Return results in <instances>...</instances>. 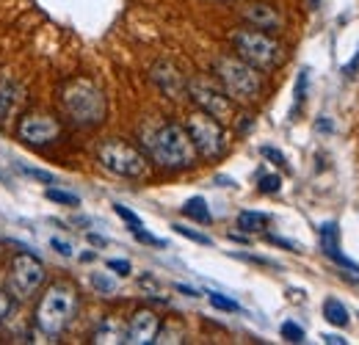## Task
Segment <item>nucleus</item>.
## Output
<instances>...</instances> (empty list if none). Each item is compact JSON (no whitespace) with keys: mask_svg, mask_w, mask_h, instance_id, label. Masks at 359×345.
Segmentation results:
<instances>
[{"mask_svg":"<svg viewBox=\"0 0 359 345\" xmlns=\"http://www.w3.org/2000/svg\"><path fill=\"white\" fill-rule=\"evenodd\" d=\"M78 312V288L67 279L53 282L45 290V296L36 304V329L47 337H58L69 329L72 318Z\"/></svg>","mask_w":359,"mask_h":345,"instance_id":"obj_1","label":"nucleus"},{"mask_svg":"<svg viewBox=\"0 0 359 345\" xmlns=\"http://www.w3.org/2000/svg\"><path fill=\"white\" fill-rule=\"evenodd\" d=\"M147 147H149L152 161L163 169H191L196 163V147H194L188 130L175 122L161 125L149 135Z\"/></svg>","mask_w":359,"mask_h":345,"instance_id":"obj_2","label":"nucleus"},{"mask_svg":"<svg viewBox=\"0 0 359 345\" xmlns=\"http://www.w3.org/2000/svg\"><path fill=\"white\" fill-rule=\"evenodd\" d=\"M61 105L67 116L81 128H94L105 119V97L86 78H75L61 86Z\"/></svg>","mask_w":359,"mask_h":345,"instance_id":"obj_3","label":"nucleus"},{"mask_svg":"<svg viewBox=\"0 0 359 345\" xmlns=\"http://www.w3.org/2000/svg\"><path fill=\"white\" fill-rule=\"evenodd\" d=\"M216 75L224 86L226 97H232L235 102H255L263 91L260 69H255L243 58H232V55L219 58L216 61Z\"/></svg>","mask_w":359,"mask_h":345,"instance_id":"obj_4","label":"nucleus"},{"mask_svg":"<svg viewBox=\"0 0 359 345\" xmlns=\"http://www.w3.org/2000/svg\"><path fill=\"white\" fill-rule=\"evenodd\" d=\"M232 47L238 53V58H243L246 64H252L255 69L269 72L273 67L282 64L285 50L271 34L257 31V28H246V31H235L232 34Z\"/></svg>","mask_w":359,"mask_h":345,"instance_id":"obj_5","label":"nucleus"},{"mask_svg":"<svg viewBox=\"0 0 359 345\" xmlns=\"http://www.w3.org/2000/svg\"><path fill=\"white\" fill-rule=\"evenodd\" d=\"M47 268L45 262L34 255H17L8 262V273H6V293L11 296V302H31L39 288L45 285Z\"/></svg>","mask_w":359,"mask_h":345,"instance_id":"obj_6","label":"nucleus"},{"mask_svg":"<svg viewBox=\"0 0 359 345\" xmlns=\"http://www.w3.org/2000/svg\"><path fill=\"white\" fill-rule=\"evenodd\" d=\"M97 158H100V163H102L105 172L116 174V177H125V180H141V177H147V172H149L147 158L135 147L119 141V138L105 141L100 147Z\"/></svg>","mask_w":359,"mask_h":345,"instance_id":"obj_7","label":"nucleus"},{"mask_svg":"<svg viewBox=\"0 0 359 345\" xmlns=\"http://www.w3.org/2000/svg\"><path fill=\"white\" fill-rule=\"evenodd\" d=\"M185 130H188V135H191V141L196 147V155H202L208 161H216L226 152L224 125L219 119H213L210 114H205V111L191 114Z\"/></svg>","mask_w":359,"mask_h":345,"instance_id":"obj_8","label":"nucleus"},{"mask_svg":"<svg viewBox=\"0 0 359 345\" xmlns=\"http://www.w3.org/2000/svg\"><path fill=\"white\" fill-rule=\"evenodd\" d=\"M188 94H191V100L199 105V111L210 114V116L219 119L222 125L229 122L232 114H235V100L226 97V91H219V88L213 86V83H208V81H191V83H188Z\"/></svg>","mask_w":359,"mask_h":345,"instance_id":"obj_9","label":"nucleus"},{"mask_svg":"<svg viewBox=\"0 0 359 345\" xmlns=\"http://www.w3.org/2000/svg\"><path fill=\"white\" fill-rule=\"evenodd\" d=\"M61 135V125L45 114H28L17 122V138L31 147H47Z\"/></svg>","mask_w":359,"mask_h":345,"instance_id":"obj_10","label":"nucleus"},{"mask_svg":"<svg viewBox=\"0 0 359 345\" xmlns=\"http://www.w3.org/2000/svg\"><path fill=\"white\" fill-rule=\"evenodd\" d=\"M318 238H320V252L332 259L334 265H340V268L351 271L354 282H359V265L351 257H346V255H343V249H340V229H337V224H334V221L320 224V226H318Z\"/></svg>","mask_w":359,"mask_h":345,"instance_id":"obj_11","label":"nucleus"},{"mask_svg":"<svg viewBox=\"0 0 359 345\" xmlns=\"http://www.w3.org/2000/svg\"><path fill=\"white\" fill-rule=\"evenodd\" d=\"M158 332H161V318L152 309H138L128 329H125V343L130 345H149L158 343Z\"/></svg>","mask_w":359,"mask_h":345,"instance_id":"obj_12","label":"nucleus"},{"mask_svg":"<svg viewBox=\"0 0 359 345\" xmlns=\"http://www.w3.org/2000/svg\"><path fill=\"white\" fill-rule=\"evenodd\" d=\"M243 17H246V22L252 25V28H257V31H266V34H271V31H279L282 28V14L273 8V6H269V3H249L246 8H243Z\"/></svg>","mask_w":359,"mask_h":345,"instance_id":"obj_13","label":"nucleus"},{"mask_svg":"<svg viewBox=\"0 0 359 345\" xmlns=\"http://www.w3.org/2000/svg\"><path fill=\"white\" fill-rule=\"evenodd\" d=\"M125 329L128 326H122L116 318H102L100 320V326H97V332H94V337H91V343H102V345H116V343H125Z\"/></svg>","mask_w":359,"mask_h":345,"instance_id":"obj_14","label":"nucleus"},{"mask_svg":"<svg viewBox=\"0 0 359 345\" xmlns=\"http://www.w3.org/2000/svg\"><path fill=\"white\" fill-rule=\"evenodd\" d=\"M20 100H22V88L17 86V81L0 75V119L8 116L20 105Z\"/></svg>","mask_w":359,"mask_h":345,"instance_id":"obj_15","label":"nucleus"},{"mask_svg":"<svg viewBox=\"0 0 359 345\" xmlns=\"http://www.w3.org/2000/svg\"><path fill=\"white\" fill-rule=\"evenodd\" d=\"M323 318H326L332 326H337V329H346V326L351 323V315H348L346 304L337 302V299H326V302H323Z\"/></svg>","mask_w":359,"mask_h":345,"instance_id":"obj_16","label":"nucleus"},{"mask_svg":"<svg viewBox=\"0 0 359 345\" xmlns=\"http://www.w3.org/2000/svg\"><path fill=\"white\" fill-rule=\"evenodd\" d=\"M266 224H269V213H260V210H243V213H238V229L246 232V235L263 232Z\"/></svg>","mask_w":359,"mask_h":345,"instance_id":"obj_17","label":"nucleus"},{"mask_svg":"<svg viewBox=\"0 0 359 345\" xmlns=\"http://www.w3.org/2000/svg\"><path fill=\"white\" fill-rule=\"evenodd\" d=\"M182 216H188L191 221H196V224H210V221H213L205 196H191V199L182 205Z\"/></svg>","mask_w":359,"mask_h":345,"instance_id":"obj_18","label":"nucleus"},{"mask_svg":"<svg viewBox=\"0 0 359 345\" xmlns=\"http://www.w3.org/2000/svg\"><path fill=\"white\" fill-rule=\"evenodd\" d=\"M45 196L50 202H55V205H64V208H81V196L78 194H69V191H64V188H47Z\"/></svg>","mask_w":359,"mask_h":345,"instance_id":"obj_19","label":"nucleus"},{"mask_svg":"<svg viewBox=\"0 0 359 345\" xmlns=\"http://www.w3.org/2000/svg\"><path fill=\"white\" fill-rule=\"evenodd\" d=\"M91 288H94L100 296H114V293L119 290L116 279L108 276V273H91Z\"/></svg>","mask_w":359,"mask_h":345,"instance_id":"obj_20","label":"nucleus"},{"mask_svg":"<svg viewBox=\"0 0 359 345\" xmlns=\"http://www.w3.org/2000/svg\"><path fill=\"white\" fill-rule=\"evenodd\" d=\"M279 334L287 340V343H304V329L296 323V320H285L279 326Z\"/></svg>","mask_w":359,"mask_h":345,"instance_id":"obj_21","label":"nucleus"},{"mask_svg":"<svg viewBox=\"0 0 359 345\" xmlns=\"http://www.w3.org/2000/svg\"><path fill=\"white\" fill-rule=\"evenodd\" d=\"M172 229H175L177 235H182V238L199 243V246H213V238H208V235H202V232H196V229H191V226H185V224H175Z\"/></svg>","mask_w":359,"mask_h":345,"instance_id":"obj_22","label":"nucleus"},{"mask_svg":"<svg viewBox=\"0 0 359 345\" xmlns=\"http://www.w3.org/2000/svg\"><path fill=\"white\" fill-rule=\"evenodd\" d=\"M307 88H310V69H302L299 78H296V91H293V97H296V108L293 111H299L302 102L307 100Z\"/></svg>","mask_w":359,"mask_h":345,"instance_id":"obj_23","label":"nucleus"},{"mask_svg":"<svg viewBox=\"0 0 359 345\" xmlns=\"http://www.w3.org/2000/svg\"><path fill=\"white\" fill-rule=\"evenodd\" d=\"M208 299H210V304L216 306V309H222V312H241V304L235 302V299H226V296H222V293H208Z\"/></svg>","mask_w":359,"mask_h":345,"instance_id":"obj_24","label":"nucleus"},{"mask_svg":"<svg viewBox=\"0 0 359 345\" xmlns=\"http://www.w3.org/2000/svg\"><path fill=\"white\" fill-rule=\"evenodd\" d=\"M114 213H116V216L122 218V221H125V224H128V226H130V229H141V226H144V221H141V218L135 216L133 210H130V208H125V205H119V202H116V205H114Z\"/></svg>","mask_w":359,"mask_h":345,"instance_id":"obj_25","label":"nucleus"},{"mask_svg":"<svg viewBox=\"0 0 359 345\" xmlns=\"http://www.w3.org/2000/svg\"><path fill=\"white\" fill-rule=\"evenodd\" d=\"M257 188H260V194H276L282 188V177L279 174H263Z\"/></svg>","mask_w":359,"mask_h":345,"instance_id":"obj_26","label":"nucleus"},{"mask_svg":"<svg viewBox=\"0 0 359 345\" xmlns=\"http://www.w3.org/2000/svg\"><path fill=\"white\" fill-rule=\"evenodd\" d=\"M260 155H263L266 161H271L273 166H279V169H287V158H285L279 149H273V147H260Z\"/></svg>","mask_w":359,"mask_h":345,"instance_id":"obj_27","label":"nucleus"},{"mask_svg":"<svg viewBox=\"0 0 359 345\" xmlns=\"http://www.w3.org/2000/svg\"><path fill=\"white\" fill-rule=\"evenodd\" d=\"M20 172L28 174V177H34V180H39V182H45V185H55V174H50V172H42V169H31V166H20Z\"/></svg>","mask_w":359,"mask_h":345,"instance_id":"obj_28","label":"nucleus"},{"mask_svg":"<svg viewBox=\"0 0 359 345\" xmlns=\"http://www.w3.org/2000/svg\"><path fill=\"white\" fill-rule=\"evenodd\" d=\"M50 246H53L61 257H72V255H75L72 243H69V241H64V238H55V235H53V238H50Z\"/></svg>","mask_w":359,"mask_h":345,"instance_id":"obj_29","label":"nucleus"},{"mask_svg":"<svg viewBox=\"0 0 359 345\" xmlns=\"http://www.w3.org/2000/svg\"><path fill=\"white\" fill-rule=\"evenodd\" d=\"M108 271H114L116 276H130L133 273V265L128 259H108Z\"/></svg>","mask_w":359,"mask_h":345,"instance_id":"obj_30","label":"nucleus"},{"mask_svg":"<svg viewBox=\"0 0 359 345\" xmlns=\"http://www.w3.org/2000/svg\"><path fill=\"white\" fill-rule=\"evenodd\" d=\"M138 285H141V290H149V293H155L152 299H161V302H163V296H161V290H158V279H155V276L144 273V276L138 279Z\"/></svg>","mask_w":359,"mask_h":345,"instance_id":"obj_31","label":"nucleus"},{"mask_svg":"<svg viewBox=\"0 0 359 345\" xmlns=\"http://www.w3.org/2000/svg\"><path fill=\"white\" fill-rule=\"evenodd\" d=\"M133 235H135V238H138V241H141V243H147V246H161V249L166 246V241H161V238H155V235H149V232H147L144 226H141V229H135Z\"/></svg>","mask_w":359,"mask_h":345,"instance_id":"obj_32","label":"nucleus"},{"mask_svg":"<svg viewBox=\"0 0 359 345\" xmlns=\"http://www.w3.org/2000/svg\"><path fill=\"white\" fill-rule=\"evenodd\" d=\"M8 312H11V296L0 290V326H3V320L8 318Z\"/></svg>","mask_w":359,"mask_h":345,"instance_id":"obj_33","label":"nucleus"},{"mask_svg":"<svg viewBox=\"0 0 359 345\" xmlns=\"http://www.w3.org/2000/svg\"><path fill=\"white\" fill-rule=\"evenodd\" d=\"M269 241H271V243H276V246H282V249H290V252H302V249H299V243H293V241H285V238H276V235H271Z\"/></svg>","mask_w":359,"mask_h":345,"instance_id":"obj_34","label":"nucleus"},{"mask_svg":"<svg viewBox=\"0 0 359 345\" xmlns=\"http://www.w3.org/2000/svg\"><path fill=\"white\" fill-rule=\"evenodd\" d=\"M175 290L182 293V296H188V299H196L199 296V290L196 288H188V285H175Z\"/></svg>","mask_w":359,"mask_h":345,"instance_id":"obj_35","label":"nucleus"},{"mask_svg":"<svg viewBox=\"0 0 359 345\" xmlns=\"http://www.w3.org/2000/svg\"><path fill=\"white\" fill-rule=\"evenodd\" d=\"M323 343H329V345H346V337H343V334H323Z\"/></svg>","mask_w":359,"mask_h":345,"instance_id":"obj_36","label":"nucleus"},{"mask_svg":"<svg viewBox=\"0 0 359 345\" xmlns=\"http://www.w3.org/2000/svg\"><path fill=\"white\" fill-rule=\"evenodd\" d=\"M315 128L320 130V133H332V130H334V125H332V122H329V119H326V116H320V119H318V125H315Z\"/></svg>","mask_w":359,"mask_h":345,"instance_id":"obj_37","label":"nucleus"},{"mask_svg":"<svg viewBox=\"0 0 359 345\" xmlns=\"http://www.w3.org/2000/svg\"><path fill=\"white\" fill-rule=\"evenodd\" d=\"M89 241L94 243V246H105V243H108L102 235H94V232H89Z\"/></svg>","mask_w":359,"mask_h":345,"instance_id":"obj_38","label":"nucleus"},{"mask_svg":"<svg viewBox=\"0 0 359 345\" xmlns=\"http://www.w3.org/2000/svg\"><path fill=\"white\" fill-rule=\"evenodd\" d=\"M357 67H359V53H357V58H354L351 64H346V69H343V72H346V75H351V72H357Z\"/></svg>","mask_w":359,"mask_h":345,"instance_id":"obj_39","label":"nucleus"},{"mask_svg":"<svg viewBox=\"0 0 359 345\" xmlns=\"http://www.w3.org/2000/svg\"><path fill=\"white\" fill-rule=\"evenodd\" d=\"M310 3H313V6H318V3H320V0H310Z\"/></svg>","mask_w":359,"mask_h":345,"instance_id":"obj_40","label":"nucleus"}]
</instances>
